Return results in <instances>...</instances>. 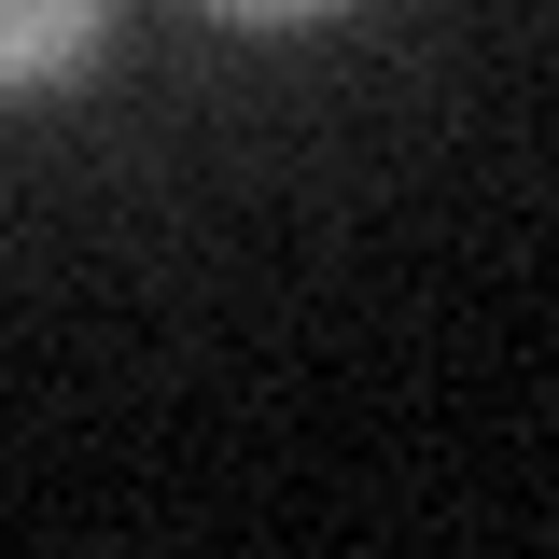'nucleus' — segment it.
<instances>
[{
  "instance_id": "nucleus-1",
  "label": "nucleus",
  "mask_w": 559,
  "mask_h": 559,
  "mask_svg": "<svg viewBox=\"0 0 559 559\" xmlns=\"http://www.w3.org/2000/svg\"><path fill=\"white\" fill-rule=\"evenodd\" d=\"M98 14H112V0H0V98H14V84H57V70L98 43Z\"/></svg>"
},
{
  "instance_id": "nucleus-2",
  "label": "nucleus",
  "mask_w": 559,
  "mask_h": 559,
  "mask_svg": "<svg viewBox=\"0 0 559 559\" xmlns=\"http://www.w3.org/2000/svg\"><path fill=\"white\" fill-rule=\"evenodd\" d=\"M210 14H238V28H294V14H322V0H210Z\"/></svg>"
}]
</instances>
